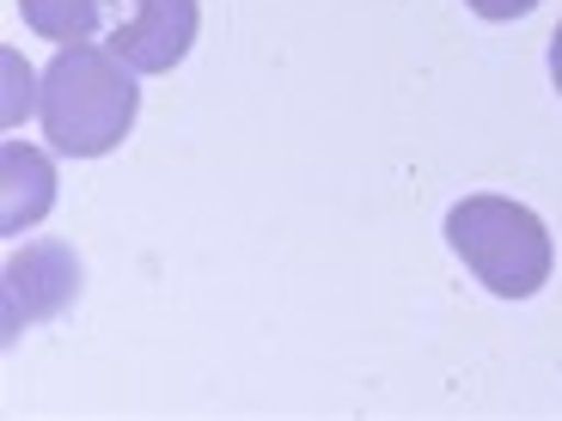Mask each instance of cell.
<instances>
[{
	"label": "cell",
	"instance_id": "6da1fadb",
	"mask_svg": "<svg viewBox=\"0 0 562 421\" xmlns=\"http://www.w3.org/2000/svg\"><path fill=\"white\" fill-rule=\"evenodd\" d=\"M37 116L43 140L61 159H104L111 147H123L140 116V73L99 43L56 49L37 80Z\"/></svg>",
	"mask_w": 562,
	"mask_h": 421
},
{
	"label": "cell",
	"instance_id": "7a4b0ae2",
	"mask_svg": "<svg viewBox=\"0 0 562 421\" xmlns=\"http://www.w3.org/2000/svg\"><path fill=\"white\" fill-rule=\"evenodd\" d=\"M19 13L37 37L61 49L99 43L135 73H171L202 31L196 0H19Z\"/></svg>",
	"mask_w": 562,
	"mask_h": 421
},
{
	"label": "cell",
	"instance_id": "3957f363",
	"mask_svg": "<svg viewBox=\"0 0 562 421\" xmlns=\"http://www.w3.org/2000/svg\"><path fill=\"white\" fill-rule=\"evenodd\" d=\"M447 244L495 299H532L544 294L557 244L550 226L514 196H464L447 214Z\"/></svg>",
	"mask_w": 562,
	"mask_h": 421
},
{
	"label": "cell",
	"instance_id": "277c9868",
	"mask_svg": "<svg viewBox=\"0 0 562 421\" xmlns=\"http://www.w3.org/2000/svg\"><path fill=\"white\" fill-rule=\"evenodd\" d=\"M80 257L68 244H25L0 269V342L13 349L31 323L61 318L80 299Z\"/></svg>",
	"mask_w": 562,
	"mask_h": 421
},
{
	"label": "cell",
	"instance_id": "5b68a950",
	"mask_svg": "<svg viewBox=\"0 0 562 421\" xmlns=\"http://www.w3.org/2000/svg\"><path fill=\"white\" fill-rule=\"evenodd\" d=\"M49 208H56V166H49V153H37L25 140H7L0 147V232L19 239Z\"/></svg>",
	"mask_w": 562,
	"mask_h": 421
},
{
	"label": "cell",
	"instance_id": "8992f818",
	"mask_svg": "<svg viewBox=\"0 0 562 421\" xmlns=\"http://www.w3.org/2000/svg\"><path fill=\"white\" fill-rule=\"evenodd\" d=\"M477 19H490V25H507V19H526L538 13V0H464Z\"/></svg>",
	"mask_w": 562,
	"mask_h": 421
},
{
	"label": "cell",
	"instance_id": "52a82bcc",
	"mask_svg": "<svg viewBox=\"0 0 562 421\" xmlns=\"http://www.w3.org/2000/svg\"><path fill=\"white\" fill-rule=\"evenodd\" d=\"M550 86L562 92V25H557V37H550Z\"/></svg>",
	"mask_w": 562,
	"mask_h": 421
}]
</instances>
